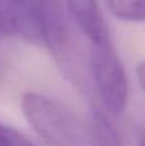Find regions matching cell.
<instances>
[{"instance_id": "cell-1", "label": "cell", "mask_w": 145, "mask_h": 146, "mask_svg": "<svg viewBox=\"0 0 145 146\" xmlns=\"http://www.w3.org/2000/svg\"><path fill=\"white\" fill-rule=\"evenodd\" d=\"M21 112L31 129L50 146H94L93 131L67 106L53 98L26 92Z\"/></svg>"}, {"instance_id": "cell-2", "label": "cell", "mask_w": 145, "mask_h": 146, "mask_svg": "<svg viewBox=\"0 0 145 146\" xmlns=\"http://www.w3.org/2000/svg\"><path fill=\"white\" fill-rule=\"evenodd\" d=\"M64 0H40L41 40L58 70L71 81H81L78 48Z\"/></svg>"}, {"instance_id": "cell-3", "label": "cell", "mask_w": 145, "mask_h": 146, "mask_svg": "<svg viewBox=\"0 0 145 146\" xmlns=\"http://www.w3.org/2000/svg\"><path fill=\"white\" fill-rule=\"evenodd\" d=\"M88 72L96 87L104 112L118 116L128 104V78L125 68L111 41L91 44Z\"/></svg>"}, {"instance_id": "cell-4", "label": "cell", "mask_w": 145, "mask_h": 146, "mask_svg": "<svg viewBox=\"0 0 145 146\" xmlns=\"http://www.w3.org/2000/svg\"><path fill=\"white\" fill-rule=\"evenodd\" d=\"M64 4L71 20L78 26L91 44L110 41L108 27L97 0H64Z\"/></svg>"}, {"instance_id": "cell-5", "label": "cell", "mask_w": 145, "mask_h": 146, "mask_svg": "<svg viewBox=\"0 0 145 146\" xmlns=\"http://www.w3.org/2000/svg\"><path fill=\"white\" fill-rule=\"evenodd\" d=\"M94 146H124L120 133L110 122L104 111L96 109L91 119Z\"/></svg>"}, {"instance_id": "cell-6", "label": "cell", "mask_w": 145, "mask_h": 146, "mask_svg": "<svg viewBox=\"0 0 145 146\" xmlns=\"http://www.w3.org/2000/svg\"><path fill=\"white\" fill-rule=\"evenodd\" d=\"M104 4L120 20L145 23V0H104Z\"/></svg>"}, {"instance_id": "cell-7", "label": "cell", "mask_w": 145, "mask_h": 146, "mask_svg": "<svg viewBox=\"0 0 145 146\" xmlns=\"http://www.w3.org/2000/svg\"><path fill=\"white\" fill-rule=\"evenodd\" d=\"M0 146H36L14 128L0 122Z\"/></svg>"}, {"instance_id": "cell-8", "label": "cell", "mask_w": 145, "mask_h": 146, "mask_svg": "<svg viewBox=\"0 0 145 146\" xmlns=\"http://www.w3.org/2000/svg\"><path fill=\"white\" fill-rule=\"evenodd\" d=\"M13 6L14 0H0V37L14 36Z\"/></svg>"}, {"instance_id": "cell-9", "label": "cell", "mask_w": 145, "mask_h": 146, "mask_svg": "<svg viewBox=\"0 0 145 146\" xmlns=\"http://www.w3.org/2000/svg\"><path fill=\"white\" fill-rule=\"evenodd\" d=\"M137 78H138V82H140L141 88L145 91V60L137 68Z\"/></svg>"}, {"instance_id": "cell-10", "label": "cell", "mask_w": 145, "mask_h": 146, "mask_svg": "<svg viewBox=\"0 0 145 146\" xmlns=\"http://www.w3.org/2000/svg\"><path fill=\"white\" fill-rule=\"evenodd\" d=\"M142 146H145V142H144V145H142Z\"/></svg>"}]
</instances>
